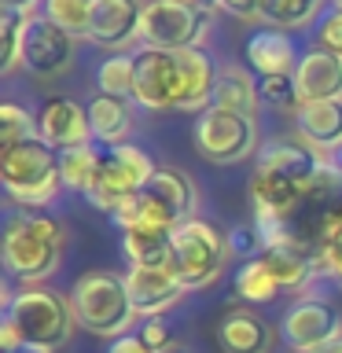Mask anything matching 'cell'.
Here are the masks:
<instances>
[{"mask_svg": "<svg viewBox=\"0 0 342 353\" xmlns=\"http://www.w3.org/2000/svg\"><path fill=\"white\" fill-rule=\"evenodd\" d=\"M4 269L26 287L48 280L63 258V225L41 210H19L4 225Z\"/></svg>", "mask_w": 342, "mask_h": 353, "instance_id": "1", "label": "cell"}, {"mask_svg": "<svg viewBox=\"0 0 342 353\" xmlns=\"http://www.w3.org/2000/svg\"><path fill=\"white\" fill-rule=\"evenodd\" d=\"M4 316L19 327L26 353H59L77 327L70 294H59L52 287H22L8 298Z\"/></svg>", "mask_w": 342, "mask_h": 353, "instance_id": "2", "label": "cell"}, {"mask_svg": "<svg viewBox=\"0 0 342 353\" xmlns=\"http://www.w3.org/2000/svg\"><path fill=\"white\" fill-rule=\"evenodd\" d=\"M70 305L77 316V327L92 331L99 339H121L140 320L137 305L129 298L125 276L118 272H81L70 287Z\"/></svg>", "mask_w": 342, "mask_h": 353, "instance_id": "3", "label": "cell"}, {"mask_svg": "<svg viewBox=\"0 0 342 353\" xmlns=\"http://www.w3.org/2000/svg\"><path fill=\"white\" fill-rule=\"evenodd\" d=\"M195 184L184 170H159L143 184V192L129 195L121 203L110 221L125 232L137 225H151V228H165L173 232L177 225H184L188 217H195Z\"/></svg>", "mask_w": 342, "mask_h": 353, "instance_id": "4", "label": "cell"}, {"mask_svg": "<svg viewBox=\"0 0 342 353\" xmlns=\"http://www.w3.org/2000/svg\"><path fill=\"white\" fill-rule=\"evenodd\" d=\"M0 181L11 203L22 210H44L59 195L63 176H59V151L48 148L41 137L26 143L0 151Z\"/></svg>", "mask_w": 342, "mask_h": 353, "instance_id": "5", "label": "cell"}, {"mask_svg": "<svg viewBox=\"0 0 342 353\" xmlns=\"http://www.w3.org/2000/svg\"><path fill=\"white\" fill-rule=\"evenodd\" d=\"M232 258V243L214 221L188 217L184 225L173 228V250H170V269L177 272L188 291H206L221 280L225 265Z\"/></svg>", "mask_w": 342, "mask_h": 353, "instance_id": "6", "label": "cell"}, {"mask_svg": "<svg viewBox=\"0 0 342 353\" xmlns=\"http://www.w3.org/2000/svg\"><path fill=\"white\" fill-rule=\"evenodd\" d=\"M210 26H214L210 8H203L199 0H151V4H143L140 41L148 48L184 52L199 48L206 41Z\"/></svg>", "mask_w": 342, "mask_h": 353, "instance_id": "7", "label": "cell"}, {"mask_svg": "<svg viewBox=\"0 0 342 353\" xmlns=\"http://www.w3.org/2000/svg\"><path fill=\"white\" fill-rule=\"evenodd\" d=\"M154 173H159V165L151 162V154L143 148H137V143H118V148L103 151L99 181L85 192V199H88V206L103 210V214H114L129 195L143 192V184Z\"/></svg>", "mask_w": 342, "mask_h": 353, "instance_id": "8", "label": "cell"}, {"mask_svg": "<svg viewBox=\"0 0 342 353\" xmlns=\"http://www.w3.org/2000/svg\"><path fill=\"white\" fill-rule=\"evenodd\" d=\"M195 148L206 162L236 165L258 151V121L239 110L210 107L195 118Z\"/></svg>", "mask_w": 342, "mask_h": 353, "instance_id": "9", "label": "cell"}, {"mask_svg": "<svg viewBox=\"0 0 342 353\" xmlns=\"http://www.w3.org/2000/svg\"><path fill=\"white\" fill-rule=\"evenodd\" d=\"M132 103L143 110H181L184 107V74L177 52L143 48L137 55V92Z\"/></svg>", "mask_w": 342, "mask_h": 353, "instance_id": "10", "label": "cell"}, {"mask_svg": "<svg viewBox=\"0 0 342 353\" xmlns=\"http://www.w3.org/2000/svg\"><path fill=\"white\" fill-rule=\"evenodd\" d=\"M74 63V37L59 30L48 15L26 19V33H22V70H30L41 81H52L70 70Z\"/></svg>", "mask_w": 342, "mask_h": 353, "instance_id": "11", "label": "cell"}, {"mask_svg": "<svg viewBox=\"0 0 342 353\" xmlns=\"http://www.w3.org/2000/svg\"><path fill=\"white\" fill-rule=\"evenodd\" d=\"M342 335V316L324 298H298L280 320V339L294 353H313Z\"/></svg>", "mask_w": 342, "mask_h": 353, "instance_id": "12", "label": "cell"}, {"mask_svg": "<svg viewBox=\"0 0 342 353\" xmlns=\"http://www.w3.org/2000/svg\"><path fill=\"white\" fill-rule=\"evenodd\" d=\"M37 137L55 151H70L92 140V121H88V107H81L70 96H48L44 107L37 110Z\"/></svg>", "mask_w": 342, "mask_h": 353, "instance_id": "13", "label": "cell"}, {"mask_svg": "<svg viewBox=\"0 0 342 353\" xmlns=\"http://www.w3.org/2000/svg\"><path fill=\"white\" fill-rule=\"evenodd\" d=\"M125 287H129V298H132V305H137L140 320L143 316H162L165 309H173L188 291V287L177 280V272L170 265H129Z\"/></svg>", "mask_w": 342, "mask_h": 353, "instance_id": "14", "label": "cell"}, {"mask_svg": "<svg viewBox=\"0 0 342 353\" xmlns=\"http://www.w3.org/2000/svg\"><path fill=\"white\" fill-rule=\"evenodd\" d=\"M140 22H143L140 0H99V4H92L88 41L99 44V48H110L118 55L140 37Z\"/></svg>", "mask_w": 342, "mask_h": 353, "instance_id": "15", "label": "cell"}, {"mask_svg": "<svg viewBox=\"0 0 342 353\" xmlns=\"http://www.w3.org/2000/svg\"><path fill=\"white\" fill-rule=\"evenodd\" d=\"M294 85H298V107L320 103V99H342V59L324 48L298 55Z\"/></svg>", "mask_w": 342, "mask_h": 353, "instance_id": "16", "label": "cell"}, {"mask_svg": "<svg viewBox=\"0 0 342 353\" xmlns=\"http://www.w3.org/2000/svg\"><path fill=\"white\" fill-rule=\"evenodd\" d=\"M294 129L305 148H313L320 159L331 151H342V99H320L302 103L294 110Z\"/></svg>", "mask_w": 342, "mask_h": 353, "instance_id": "17", "label": "cell"}, {"mask_svg": "<svg viewBox=\"0 0 342 353\" xmlns=\"http://www.w3.org/2000/svg\"><path fill=\"white\" fill-rule=\"evenodd\" d=\"M217 346L225 353H272L276 331L254 309H225L217 320Z\"/></svg>", "mask_w": 342, "mask_h": 353, "instance_id": "18", "label": "cell"}, {"mask_svg": "<svg viewBox=\"0 0 342 353\" xmlns=\"http://www.w3.org/2000/svg\"><path fill=\"white\" fill-rule=\"evenodd\" d=\"M320 154L313 148H305L302 140H272V143H265V148L258 151V170L265 173H280L287 176V181H294V184H302L305 192H309V184H313V176L320 170Z\"/></svg>", "mask_w": 342, "mask_h": 353, "instance_id": "19", "label": "cell"}, {"mask_svg": "<svg viewBox=\"0 0 342 353\" xmlns=\"http://www.w3.org/2000/svg\"><path fill=\"white\" fill-rule=\"evenodd\" d=\"M258 258L265 261V269L272 272V280L280 283V291H298L309 283V276L320 269L316 254L298 247V243H280V247H265Z\"/></svg>", "mask_w": 342, "mask_h": 353, "instance_id": "20", "label": "cell"}, {"mask_svg": "<svg viewBox=\"0 0 342 353\" xmlns=\"http://www.w3.org/2000/svg\"><path fill=\"white\" fill-rule=\"evenodd\" d=\"M177 63H181V74H184V107L181 110L203 114V110L214 107V88H217L214 63H210V55L203 48L177 52Z\"/></svg>", "mask_w": 342, "mask_h": 353, "instance_id": "21", "label": "cell"}, {"mask_svg": "<svg viewBox=\"0 0 342 353\" xmlns=\"http://www.w3.org/2000/svg\"><path fill=\"white\" fill-rule=\"evenodd\" d=\"M247 63L254 66V74H294V41L283 30H258L247 41Z\"/></svg>", "mask_w": 342, "mask_h": 353, "instance_id": "22", "label": "cell"}, {"mask_svg": "<svg viewBox=\"0 0 342 353\" xmlns=\"http://www.w3.org/2000/svg\"><path fill=\"white\" fill-rule=\"evenodd\" d=\"M88 121H92V140L107 143V148H118V143H129L125 137L132 129V107L121 96L99 92L88 103Z\"/></svg>", "mask_w": 342, "mask_h": 353, "instance_id": "23", "label": "cell"}, {"mask_svg": "<svg viewBox=\"0 0 342 353\" xmlns=\"http://www.w3.org/2000/svg\"><path fill=\"white\" fill-rule=\"evenodd\" d=\"M261 92L258 81L243 70V66H221L217 70V88H214V107L225 110H239V114H258Z\"/></svg>", "mask_w": 342, "mask_h": 353, "instance_id": "24", "label": "cell"}, {"mask_svg": "<svg viewBox=\"0 0 342 353\" xmlns=\"http://www.w3.org/2000/svg\"><path fill=\"white\" fill-rule=\"evenodd\" d=\"M121 247L132 265H170V250H173V232L165 228H151V225H137L121 232Z\"/></svg>", "mask_w": 342, "mask_h": 353, "instance_id": "25", "label": "cell"}, {"mask_svg": "<svg viewBox=\"0 0 342 353\" xmlns=\"http://www.w3.org/2000/svg\"><path fill=\"white\" fill-rule=\"evenodd\" d=\"M99 170H103V151H96L92 143H81V148H70L59 154V176L63 188H74V192H88L99 181Z\"/></svg>", "mask_w": 342, "mask_h": 353, "instance_id": "26", "label": "cell"}, {"mask_svg": "<svg viewBox=\"0 0 342 353\" xmlns=\"http://www.w3.org/2000/svg\"><path fill=\"white\" fill-rule=\"evenodd\" d=\"M324 0H261V22L272 30H302L320 15Z\"/></svg>", "mask_w": 342, "mask_h": 353, "instance_id": "27", "label": "cell"}, {"mask_svg": "<svg viewBox=\"0 0 342 353\" xmlns=\"http://www.w3.org/2000/svg\"><path fill=\"white\" fill-rule=\"evenodd\" d=\"M96 85L99 92L107 96H121V99H132V92H137V55H110V59L99 63L96 70Z\"/></svg>", "mask_w": 342, "mask_h": 353, "instance_id": "28", "label": "cell"}, {"mask_svg": "<svg viewBox=\"0 0 342 353\" xmlns=\"http://www.w3.org/2000/svg\"><path fill=\"white\" fill-rule=\"evenodd\" d=\"M236 294L250 305H261V302H272L280 294V283L272 280V272L265 269L261 258H247L236 272Z\"/></svg>", "mask_w": 342, "mask_h": 353, "instance_id": "29", "label": "cell"}, {"mask_svg": "<svg viewBox=\"0 0 342 353\" xmlns=\"http://www.w3.org/2000/svg\"><path fill=\"white\" fill-rule=\"evenodd\" d=\"M44 15L70 37H88V26H92V4L88 0H44Z\"/></svg>", "mask_w": 342, "mask_h": 353, "instance_id": "30", "label": "cell"}, {"mask_svg": "<svg viewBox=\"0 0 342 353\" xmlns=\"http://www.w3.org/2000/svg\"><path fill=\"white\" fill-rule=\"evenodd\" d=\"M22 33H26V19L19 11H4L0 15V70L4 74L22 66Z\"/></svg>", "mask_w": 342, "mask_h": 353, "instance_id": "31", "label": "cell"}, {"mask_svg": "<svg viewBox=\"0 0 342 353\" xmlns=\"http://www.w3.org/2000/svg\"><path fill=\"white\" fill-rule=\"evenodd\" d=\"M33 137H37V118H30L26 107H19V103L0 107V143H4V148L26 143Z\"/></svg>", "mask_w": 342, "mask_h": 353, "instance_id": "32", "label": "cell"}, {"mask_svg": "<svg viewBox=\"0 0 342 353\" xmlns=\"http://www.w3.org/2000/svg\"><path fill=\"white\" fill-rule=\"evenodd\" d=\"M258 92H261V103H269V107L298 110L294 74H265V77H258Z\"/></svg>", "mask_w": 342, "mask_h": 353, "instance_id": "33", "label": "cell"}, {"mask_svg": "<svg viewBox=\"0 0 342 353\" xmlns=\"http://www.w3.org/2000/svg\"><path fill=\"white\" fill-rule=\"evenodd\" d=\"M316 48H324L342 59V8L335 4L328 15L316 19Z\"/></svg>", "mask_w": 342, "mask_h": 353, "instance_id": "34", "label": "cell"}, {"mask_svg": "<svg viewBox=\"0 0 342 353\" xmlns=\"http://www.w3.org/2000/svg\"><path fill=\"white\" fill-rule=\"evenodd\" d=\"M316 261H320V269L331 272L342 283V221L324 236V243H320V250H316Z\"/></svg>", "mask_w": 342, "mask_h": 353, "instance_id": "35", "label": "cell"}, {"mask_svg": "<svg viewBox=\"0 0 342 353\" xmlns=\"http://www.w3.org/2000/svg\"><path fill=\"white\" fill-rule=\"evenodd\" d=\"M140 339L148 342L151 353H170L173 350V331L162 316H143L140 320Z\"/></svg>", "mask_w": 342, "mask_h": 353, "instance_id": "36", "label": "cell"}, {"mask_svg": "<svg viewBox=\"0 0 342 353\" xmlns=\"http://www.w3.org/2000/svg\"><path fill=\"white\" fill-rule=\"evenodd\" d=\"M199 4L210 11H225V15L243 19V22L261 19V0H199Z\"/></svg>", "mask_w": 342, "mask_h": 353, "instance_id": "37", "label": "cell"}, {"mask_svg": "<svg viewBox=\"0 0 342 353\" xmlns=\"http://www.w3.org/2000/svg\"><path fill=\"white\" fill-rule=\"evenodd\" d=\"M19 350H22V335H19V327L4 316L0 320V353H19Z\"/></svg>", "mask_w": 342, "mask_h": 353, "instance_id": "38", "label": "cell"}, {"mask_svg": "<svg viewBox=\"0 0 342 353\" xmlns=\"http://www.w3.org/2000/svg\"><path fill=\"white\" fill-rule=\"evenodd\" d=\"M107 353H151L148 342L140 335H121V339H110V350Z\"/></svg>", "mask_w": 342, "mask_h": 353, "instance_id": "39", "label": "cell"}, {"mask_svg": "<svg viewBox=\"0 0 342 353\" xmlns=\"http://www.w3.org/2000/svg\"><path fill=\"white\" fill-rule=\"evenodd\" d=\"M4 11H19L22 19H33V8H37V0H0Z\"/></svg>", "mask_w": 342, "mask_h": 353, "instance_id": "40", "label": "cell"}, {"mask_svg": "<svg viewBox=\"0 0 342 353\" xmlns=\"http://www.w3.org/2000/svg\"><path fill=\"white\" fill-rule=\"evenodd\" d=\"M313 353H342V335H339V339H331V342H324V346L313 350Z\"/></svg>", "mask_w": 342, "mask_h": 353, "instance_id": "41", "label": "cell"}, {"mask_svg": "<svg viewBox=\"0 0 342 353\" xmlns=\"http://www.w3.org/2000/svg\"><path fill=\"white\" fill-rule=\"evenodd\" d=\"M339 165H342V151H339Z\"/></svg>", "mask_w": 342, "mask_h": 353, "instance_id": "42", "label": "cell"}, {"mask_svg": "<svg viewBox=\"0 0 342 353\" xmlns=\"http://www.w3.org/2000/svg\"><path fill=\"white\" fill-rule=\"evenodd\" d=\"M88 4H99V0H88Z\"/></svg>", "mask_w": 342, "mask_h": 353, "instance_id": "43", "label": "cell"}, {"mask_svg": "<svg viewBox=\"0 0 342 353\" xmlns=\"http://www.w3.org/2000/svg\"><path fill=\"white\" fill-rule=\"evenodd\" d=\"M335 4H339V8H342V0H335Z\"/></svg>", "mask_w": 342, "mask_h": 353, "instance_id": "44", "label": "cell"}]
</instances>
